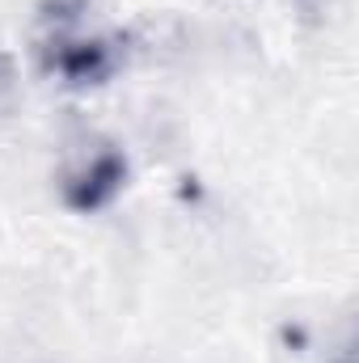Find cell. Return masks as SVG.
I'll return each instance as SVG.
<instances>
[{"label":"cell","mask_w":359,"mask_h":363,"mask_svg":"<svg viewBox=\"0 0 359 363\" xmlns=\"http://www.w3.org/2000/svg\"><path fill=\"white\" fill-rule=\"evenodd\" d=\"M118 182H123V161H118L110 148H93L89 161L68 174V194H72V203H81V207H97L106 194H114Z\"/></svg>","instance_id":"6da1fadb"},{"label":"cell","mask_w":359,"mask_h":363,"mask_svg":"<svg viewBox=\"0 0 359 363\" xmlns=\"http://www.w3.org/2000/svg\"><path fill=\"white\" fill-rule=\"evenodd\" d=\"M9 89V64H4V55H0V93Z\"/></svg>","instance_id":"7a4b0ae2"}]
</instances>
